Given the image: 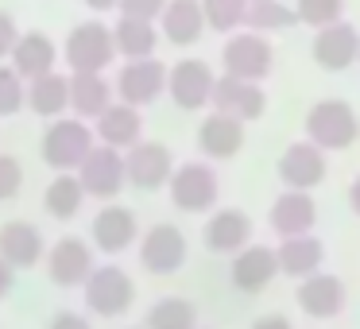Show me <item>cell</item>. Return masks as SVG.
<instances>
[{"label":"cell","mask_w":360,"mask_h":329,"mask_svg":"<svg viewBox=\"0 0 360 329\" xmlns=\"http://www.w3.org/2000/svg\"><path fill=\"white\" fill-rule=\"evenodd\" d=\"M360 136L356 109L341 97H326L306 112V140L321 151H345Z\"/></svg>","instance_id":"obj_1"},{"label":"cell","mask_w":360,"mask_h":329,"mask_svg":"<svg viewBox=\"0 0 360 329\" xmlns=\"http://www.w3.org/2000/svg\"><path fill=\"white\" fill-rule=\"evenodd\" d=\"M94 151V132L86 120L78 117H58L43 132V163L58 174H70L86 163V155Z\"/></svg>","instance_id":"obj_2"},{"label":"cell","mask_w":360,"mask_h":329,"mask_svg":"<svg viewBox=\"0 0 360 329\" xmlns=\"http://www.w3.org/2000/svg\"><path fill=\"white\" fill-rule=\"evenodd\" d=\"M82 298H86V310L97 314V318H120V314H128L136 302V283L124 267L101 264V267H94V275L86 279Z\"/></svg>","instance_id":"obj_3"},{"label":"cell","mask_w":360,"mask_h":329,"mask_svg":"<svg viewBox=\"0 0 360 329\" xmlns=\"http://www.w3.org/2000/svg\"><path fill=\"white\" fill-rule=\"evenodd\" d=\"M66 66L74 74H101L105 66L117 58V39L105 24L89 20V24H78L70 35H66Z\"/></svg>","instance_id":"obj_4"},{"label":"cell","mask_w":360,"mask_h":329,"mask_svg":"<svg viewBox=\"0 0 360 329\" xmlns=\"http://www.w3.org/2000/svg\"><path fill=\"white\" fill-rule=\"evenodd\" d=\"M171 202H174V209H182V213H205V209H213L217 205V198H221V179H217V171H213L210 163H182V167H174V174H171Z\"/></svg>","instance_id":"obj_5"},{"label":"cell","mask_w":360,"mask_h":329,"mask_svg":"<svg viewBox=\"0 0 360 329\" xmlns=\"http://www.w3.org/2000/svg\"><path fill=\"white\" fill-rule=\"evenodd\" d=\"M221 66H225L229 78H240V82H264L275 66V51L267 43V35L256 32H240L221 47Z\"/></svg>","instance_id":"obj_6"},{"label":"cell","mask_w":360,"mask_h":329,"mask_svg":"<svg viewBox=\"0 0 360 329\" xmlns=\"http://www.w3.org/2000/svg\"><path fill=\"white\" fill-rule=\"evenodd\" d=\"M186 236H182L179 225L171 221H159L143 233L140 240V267L148 275H174L182 264H186Z\"/></svg>","instance_id":"obj_7"},{"label":"cell","mask_w":360,"mask_h":329,"mask_svg":"<svg viewBox=\"0 0 360 329\" xmlns=\"http://www.w3.org/2000/svg\"><path fill=\"white\" fill-rule=\"evenodd\" d=\"M213 86H217V78H213V70H210L205 58H182V63H174L171 74H167L171 101L179 105V109H186V112L205 109V105L213 101Z\"/></svg>","instance_id":"obj_8"},{"label":"cell","mask_w":360,"mask_h":329,"mask_svg":"<svg viewBox=\"0 0 360 329\" xmlns=\"http://www.w3.org/2000/svg\"><path fill=\"white\" fill-rule=\"evenodd\" d=\"M78 182H82V190H86V198H101V202L117 198L120 190H124V182H128L124 155L112 151V148H105V143H97V148L86 155V163L78 167Z\"/></svg>","instance_id":"obj_9"},{"label":"cell","mask_w":360,"mask_h":329,"mask_svg":"<svg viewBox=\"0 0 360 329\" xmlns=\"http://www.w3.org/2000/svg\"><path fill=\"white\" fill-rule=\"evenodd\" d=\"M94 248L78 236H63L58 244L47 248V275L55 287L74 290V287H86V279L94 275Z\"/></svg>","instance_id":"obj_10"},{"label":"cell","mask_w":360,"mask_h":329,"mask_svg":"<svg viewBox=\"0 0 360 329\" xmlns=\"http://www.w3.org/2000/svg\"><path fill=\"white\" fill-rule=\"evenodd\" d=\"M279 271V252L267 248V244H248L244 252L233 256V267H229V283H233L240 295H259L275 283Z\"/></svg>","instance_id":"obj_11"},{"label":"cell","mask_w":360,"mask_h":329,"mask_svg":"<svg viewBox=\"0 0 360 329\" xmlns=\"http://www.w3.org/2000/svg\"><path fill=\"white\" fill-rule=\"evenodd\" d=\"M314 63L329 74L349 70L352 63L360 58V32L349 24V20H337V24L314 32Z\"/></svg>","instance_id":"obj_12"},{"label":"cell","mask_w":360,"mask_h":329,"mask_svg":"<svg viewBox=\"0 0 360 329\" xmlns=\"http://www.w3.org/2000/svg\"><path fill=\"white\" fill-rule=\"evenodd\" d=\"M298 310L306 314V318L314 321H329L337 318V314L345 310V302H349V290H345V279L333 271H318L310 275V279L298 283Z\"/></svg>","instance_id":"obj_13"},{"label":"cell","mask_w":360,"mask_h":329,"mask_svg":"<svg viewBox=\"0 0 360 329\" xmlns=\"http://www.w3.org/2000/svg\"><path fill=\"white\" fill-rule=\"evenodd\" d=\"M213 112H221V117H233L240 120V124H248V120H259L267 112V93L256 86V82H240V78H217V86H213Z\"/></svg>","instance_id":"obj_14"},{"label":"cell","mask_w":360,"mask_h":329,"mask_svg":"<svg viewBox=\"0 0 360 329\" xmlns=\"http://www.w3.org/2000/svg\"><path fill=\"white\" fill-rule=\"evenodd\" d=\"M167 66L159 58H140V63H124V70L117 74V93H120V105H151L159 93L167 89Z\"/></svg>","instance_id":"obj_15"},{"label":"cell","mask_w":360,"mask_h":329,"mask_svg":"<svg viewBox=\"0 0 360 329\" xmlns=\"http://www.w3.org/2000/svg\"><path fill=\"white\" fill-rule=\"evenodd\" d=\"M124 174L136 190H159L171 182L174 174V159L163 143H136L132 151H124Z\"/></svg>","instance_id":"obj_16"},{"label":"cell","mask_w":360,"mask_h":329,"mask_svg":"<svg viewBox=\"0 0 360 329\" xmlns=\"http://www.w3.org/2000/svg\"><path fill=\"white\" fill-rule=\"evenodd\" d=\"M0 259L12 271H24V267H35L39 259H47V240H43L39 225H32V221H4L0 225Z\"/></svg>","instance_id":"obj_17"},{"label":"cell","mask_w":360,"mask_h":329,"mask_svg":"<svg viewBox=\"0 0 360 329\" xmlns=\"http://www.w3.org/2000/svg\"><path fill=\"white\" fill-rule=\"evenodd\" d=\"M279 179H283L287 190H302V194H310L318 182H326V151L314 148L310 140L290 143V148L279 155Z\"/></svg>","instance_id":"obj_18"},{"label":"cell","mask_w":360,"mask_h":329,"mask_svg":"<svg viewBox=\"0 0 360 329\" xmlns=\"http://www.w3.org/2000/svg\"><path fill=\"white\" fill-rule=\"evenodd\" d=\"M89 236H94L97 252H105V256H120V252H128L136 244V236H140L136 213L128 209V205H105V209L94 217Z\"/></svg>","instance_id":"obj_19"},{"label":"cell","mask_w":360,"mask_h":329,"mask_svg":"<svg viewBox=\"0 0 360 329\" xmlns=\"http://www.w3.org/2000/svg\"><path fill=\"white\" fill-rule=\"evenodd\" d=\"M202 240L217 256H236L252 244V217L244 209H217L202 228Z\"/></svg>","instance_id":"obj_20"},{"label":"cell","mask_w":360,"mask_h":329,"mask_svg":"<svg viewBox=\"0 0 360 329\" xmlns=\"http://www.w3.org/2000/svg\"><path fill=\"white\" fill-rule=\"evenodd\" d=\"M267 221H271V228L283 240L306 236V233H314V221H318V202L310 194H302V190H283L271 202V217Z\"/></svg>","instance_id":"obj_21"},{"label":"cell","mask_w":360,"mask_h":329,"mask_svg":"<svg viewBox=\"0 0 360 329\" xmlns=\"http://www.w3.org/2000/svg\"><path fill=\"white\" fill-rule=\"evenodd\" d=\"M55 58H58V51H55V39H51V35L24 32L16 39V47H12V70H16L20 78L35 82V78H43V74H55Z\"/></svg>","instance_id":"obj_22"},{"label":"cell","mask_w":360,"mask_h":329,"mask_svg":"<svg viewBox=\"0 0 360 329\" xmlns=\"http://www.w3.org/2000/svg\"><path fill=\"white\" fill-rule=\"evenodd\" d=\"M140 132H143V117L132 105H109L97 117V140L112 151H132L140 143Z\"/></svg>","instance_id":"obj_23"},{"label":"cell","mask_w":360,"mask_h":329,"mask_svg":"<svg viewBox=\"0 0 360 329\" xmlns=\"http://www.w3.org/2000/svg\"><path fill=\"white\" fill-rule=\"evenodd\" d=\"M279 271L290 275V279H310V275L321 271V264H326V244L318 240L314 233L306 236H290V240H283L279 248Z\"/></svg>","instance_id":"obj_24"},{"label":"cell","mask_w":360,"mask_h":329,"mask_svg":"<svg viewBox=\"0 0 360 329\" xmlns=\"http://www.w3.org/2000/svg\"><path fill=\"white\" fill-rule=\"evenodd\" d=\"M198 148H202V155H210V159L240 155L244 124H240V120H233V117H221V112H210V117L202 120V128H198Z\"/></svg>","instance_id":"obj_25"},{"label":"cell","mask_w":360,"mask_h":329,"mask_svg":"<svg viewBox=\"0 0 360 329\" xmlns=\"http://www.w3.org/2000/svg\"><path fill=\"white\" fill-rule=\"evenodd\" d=\"M159 20H163V35L174 47H190V43L202 39V27H205L202 0H167Z\"/></svg>","instance_id":"obj_26"},{"label":"cell","mask_w":360,"mask_h":329,"mask_svg":"<svg viewBox=\"0 0 360 329\" xmlns=\"http://www.w3.org/2000/svg\"><path fill=\"white\" fill-rule=\"evenodd\" d=\"M112 105V86L101 74H70V109L78 120H97Z\"/></svg>","instance_id":"obj_27"},{"label":"cell","mask_w":360,"mask_h":329,"mask_svg":"<svg viewBox=\"0 0 360 329\" xmlns=\"http://www.w3.org/2000/svg\"><path fill=\"white\" fill-rule=\"evenodd\" d=\"M27 105H32L35 117L58 120L70 109V78H63V74H43V78H35L32 89H27Z\"/></svg>","instance_id":"obj_28"},{"label":"cell","mask_w":360,"mask_h":329,"mask_svg":"<svg viewBox=\"0 0 360 329\" xmlns=\"http://www.w3.org/2000/svg\"><path fill=\"white\" fill-rule=\"evenodd\" d=\"M112 39H117V55H124L128 63H140V58H155V24L148 20H128L120 16V24L112 27Z\"/></svg>","instance_id":"obj_29"},{"label":"cell","mask_w":360,"mask_h":329,"mask_svg":"<svg viewBox=\"0 0 360 329\" xmlns=\"http://www.w3.org/2000/svg\"><path fill=\"white\" fill-rule=\"evenodd\" d=\"M143 329H198V306L190 298H155L143 314Z\"/></svg>","instance_id":"obj_30"},{"label":"cell","mask_w":360,"mask_h":329,"mask_svg":"<svg viewBox=\"0 0 360 329\" xmlns=\"http://www.w3.org/2000/svg\"><path fill=\"white\" fill-rule=\"evenodd\" d=\"M82 205H86V190H82L78 174H58V179H51V186L43 190V209L55 221H74Z\"/></svg>","instance_id":"obj_31"},{"label":"cell","mask_w":360,"mask_h":329,"mask_svg":"<svg viewBox=\"0 0 360 329\" xmlns=\"http://www.w3.org/2000/svg\"><path fill=\"white\" fill-rule=\"evenodd\" d=\"M295 20H298L295 8H287L283 0H256V4H248V32H256V35L283 32Z\"/></svg>","instance_id":"obj_32"},{"label":"cell","mask_w":360,"mask_h":329,"mask_svg":"<svg viewBox=\"0 0 360 329\" xmlns=\"http://www.w3.org/2000/svg\"><path fill=\"white\" fill-rule=\"evenodd\" d=\"M248 4L252 0H202L205 27H213V32H233V27L248 24Z\"/></svg>","instance_id":"obj_33"},{"label":"cell","mask_w":360,"mask_h":329,"mask_svg":"<svg viewBox=\"0 0 360 329\" xmlns=\"http://www.w3.org/2000/svg\"><path fill=\"white\" fill-rule=\"evenodd\" d=\"M341 12H345V0H295V16L302 20V24H310L314 32L337 24Z\"/></svg>","instance_id":"obj_34"},{"label":"cell","mask_w":360,"mask_h":329,"mask_svg":"<svg viewBox=\"0 0 360 329\" xmlns=\"http://www.w3.org/2000/svg\"><path fill=\"white\" fill-rule=\"evenodd\" d=\"M27 101L24 78H20L12 66H0V117H16Z\"/></svg>","instance_id":"obj_35"},{"label":"cell","mask_w":360,"mask_h":329,"mask_svg":"<svg viewBox=\"0 0 360 329\" xmlns=\"http://www.w3.org/2000/svg\"><path fill=\"white\" fill-rule=\"evenodd\" d=\"M20 186H24V167H20V159H12V155L0 151V202L16 198Z\"/></svg>","instance_id":"obj_36"},{"label":"cell","mask_w":360,"mask_h":329,"mask_svg":"<svg viewBox=\"0 0 360 329\" xmlns=\"http://www.w3.org/2000/svg\"><path fill=\"white\" fill-rule=\"evenodd\" d=\"M163 8H167V0H120V12H124L128 20H155V16H163Z\"/></svg>","instance_id":"obj_37"},{"label":"cell","mask_w":360,"mask_h":329,"mask_svg":"<svg viewBox=\"0 0 360 329\" xmlns=\"http://www.w3.org/2000/svg\"><path fill=\"white\" fill-rule=\"evenodd\" d=\"M47 329H94V321L78 310H58L55 318L47 321Z\"/></svg>","instance_id":"obj_38"},{"label":"cell","mask_w":360,"mask_h":329,"mask_svg":"<svg viewBox=\"0 0 360 329\" xmlns=\"http://www.w3.org/2000/svg\"><path fill=\"white\" fill-rule=\"evenodd\" d=\"M20 32H16V20L8 16V12H0V58L12 55V47H16Z\"/></svg>","instance_id":"obj_39"},{"label":"cell","mask_w":360,"mask_h":329,"mask_svg":"<svg viewBox=\"0 0 360 329\" xmlns=\"http://www.w3.org/2000/svg\"><path fill=\"white\" fill-rule=\"evenodd\" d=\"M252 329H295V321L283 318V314H264V318L252 321Z\"/></svg>","instance_id":"obj_40"},{"label":"cell","mask_w":360,"mask_h":329,"mask_svg":"<svg viewBox=\"0 0 360 329\" xmlns=\"http://www.w3.org/2000/svg\"><path fill=\"white\" fill-rule=\"evenodd\" d=\"M12 283H16V271H12V267L4 264V259H0V298H8Z\"/></svg>","instance_id":"obj_41"},{"label":"cell","mask_w":360,"mask_h":329,"mask_svg":"<svg viewBox=\"0 0 360 329\" xmlns=\"http://www.w3.org/2000/svg\"><path fill=\"white\" fill-rule=\"evenodd\" d=\"M349 209H352V213H356V217H360V174H356V182H352V186H349Z\"/></svg>","instance_id":"obj_42"},{"label":"cell","mask_w":360,"mask_h":329,"mask_svg":"<svg viewBox=\"0 0 360 329\" xmlns=\"http://www.w3.org/2000/svg\"><path fill=\"white\" fill-rule=\"evenodd\" d=\"M94 12H109V8H120V0H86Z\"/></svg>","instance_id":"obj_43"},{"label":"cell","mask_w":360,"mask_h":329,"mask_svg":"<svg viewBox=\"0 0 360 329\" xmlns=\"http://www.w3.org/2000/svg\"><path fill=\"white\" fill-rule=\"evenodd\" d=\"M136 329H143V325H136Z\"/></svg>","instance_id":"obj_44"},{"label":"cell","mask_w":360,"mask_h":329,"mask_svg":"<svg viewBox=\"0 0 360 329\" xmlns=\"http://www.w3.org/2000/svg\"><path fill=\"white\" fill-rule=\"evenodd\" d=\"M252 4H256V0H252Z\"/></svg>","instance_id":"obj_45"},{"label":"cell","mask_w":360,"mask_h":329,"mask_svg":"<svg viewBox=\"0 0 360 329\" xmlns=\"http://www.w3.org/2000/svg\"><path fill=\"white\" fill-rule=\"evenodd\" d=\"M198 329H202V325H198Z\"/></svg>","instance_id":"obj_46"}]
</instances>
